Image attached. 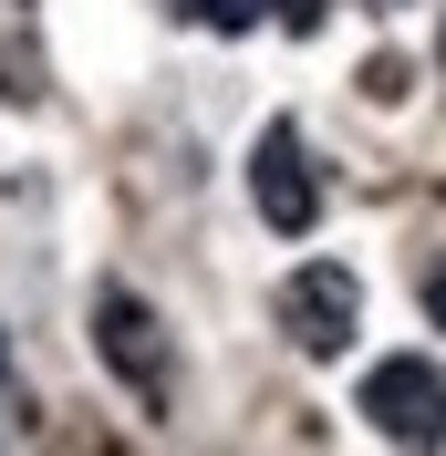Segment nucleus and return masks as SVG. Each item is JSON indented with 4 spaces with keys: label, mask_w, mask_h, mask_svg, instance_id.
<instances>
[{
    "label": "nucleus",
    "mask_w": 446,
    "mask_h": 456,
    "mask_svg": "<svg viewBox=\"0 0 446 456\" xmlns=\"http://www.w3.org/2000/svg\"><path fill=\"white\" fill-rule=\"evenodd\" d=\"M187 21H208V31H260L270 21V0H177Z\"/></svg>",
    "instance_id": "nucleus-5"
},
{
    "label": "nucleus",
    "mask_w": 446,
    "mask_h": 456,
    "mask_svg": "<svg viewBox=\"0 0 446 456\" xmlns=\"http://www.w3.org/2000/svg\"><path fill=\"white\" fill-rule=\"evenodd\" d=\"M425 322L446 332V259H425Z\"/></svg>",
    "instance_id": "nucleus-7"
},
{
    "label": "nucleus",
    "mask_w": 446,
    "mask_h": 456,
    "mask_svg": "<svg viewBox=\"0 0 446 456\" xmlns=\"http://www.w3.org/2000/svg\"><path fill=\"white\" fill-rule=\"evenodd\" d=\"M94 353H104L125 384H136V404H167L177 395V342H167V322L145 312L136 290H94Z\"/></svg>",
    "instance_id": "nucleus-3"
},
{
    "label": "nucleus",
    "mask_w": 446,
    "mask_h": 456,
    "mask_svg": "<svg viewBox=\"0 0 446 456\" xmlns=\"http://www.w3.org/2000/svg\"><path fill=\"white\" fill-rule=\"evenodd\" d=\"M280 11V31H322V11H333V0H270Z\"/></svg>",
    "instance_id": "nucleus-6"
},
{
    "label": "nucleus",
    "mask_w": 446,
    "mask_h": 456,
    "mask_svg": "<svg viewBox=\"0 0 446 456\" xmlns=\"http://www.w3.org/2000/svg\"><path fill=\"white\" fill-rule=\"evenodd\" d=\"M250 208H260V228H280V239H311V218H322V176H311V145H301L291 114L260 125V145H250Z\"/></svg>",
    "instance_id": "nucleus-4"
},
{
    "label": "nucleus",
    "mask_w": 446,
    "mask_h": 456,
    "mask_svg": "<svg viewBox=\"0 0 446 456\" xmlns=\"http://www.w3.org/2000/svg\"><path fill=\"white\" fill-rule=\"evenodd\" d=\"M353 415L374 436H394V446H446V363H425V353H394V363L363 373Z\"/></svg>",
    "instance_id": "nucleus-2"
},
{
    "label": "nucleus",
    "mask_w": 446,
    "mask_h": 456,
    "mask_svg": "<svg viewBox=\"0 0 446 456\" xmlns=\"http://www.w3.org/2000/svg\"><path fill=\"white\" fill-rule=\"evenodd\" d=\"M280 332H291V353H311V363H333L343 342L363 332V281L343 270V259H301L291 281H280Z\"/></svg>",
    "instance_id": "nucleus-1"
},
{
    "label": "nucleus",
    "mask_w": 446,
    "mask_h": 456,
    "mask_svg": "<svg viewBox=\"0 0 446 456\" xmlns=\"http://www.w3.org/2000/svg\"><path fill=\"white\" fill-rule=\"evenodd\" d=\"M0 363H11V342H0Z\"/></svg>",
    "instance_id": "nucleus-9"
},
{
    "label": "nucleus",
    "mask_w": 446,
    "mask_h": 456,
    "mask_svg": "<svg viewBox=\"0 0 446 456\" xmlns=\"http://www.w3.org/2000/svg\"><path fill=\"white\" fill-rule=\"evenodd\" d=\"M363 11H405V0H363Z\"/></svg>",
    "instance_id": "nucleus-8"
}]
</instances>
